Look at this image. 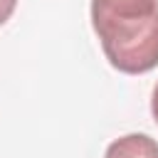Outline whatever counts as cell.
Here are the masks:
<instances>
[{
  "instance_id": "7a4b0ae2",
  "label": "cell",
  "mask_w": 158,
  "mask_h": 158,
  "mask_svg": "<svg viewBox=\"0 0 158 158\" xmlns=\"http://www.w3.org/2000/svg\"><path fill=\"white\" fill-rule=\"evenodd\" d=\"M104 158H158V141L146 133H126L109 143Z\"/></svg>"
},
{
  "instance_id": "6da1fadb",
  "label": "cell",
  "mask_w": 158,
  "mask_h": 158,
  "mask_svg": "<svg viewBox=\"0 0 158 158\" xmlns=\"http://www.w3.org/2000/svg\"><path fill=\"white\" fill-rule=\"evenodd\" d=\"M91 25L114 69L146 74L158 67V0H91Z\"/></svg>"
},
{
  "instance_id": "277c9868",
  "label": "cell",
  "mask_w": 158,
  "mask_h": 158,
  "mask_svg": "<svg viewBox=\"0 0 158 158\" xmlns=\"http://www.w3.org/2000/svg\"><path fill=\"white\" fill-rule=\"evenodd\" d=\"M151 111H153V118H156V123H158V84H156V89H153V99H151Z\"/></svg>"
},
{
  "instance_id": "3957f363",
  "label": "cell",
  "mask_w": 158,
  "mask_h": 158,
  "mask_svg": "<svg viewBox=\"0 0 158 158\" xmlns=\"http://www.w3.org/2000/svg\"><path fill=\"white\" fill-rule=\"evenodd\" d=\"M15 5H17V0H0V25H5L12 17Z\"/></svg>"
}]
</instances>
